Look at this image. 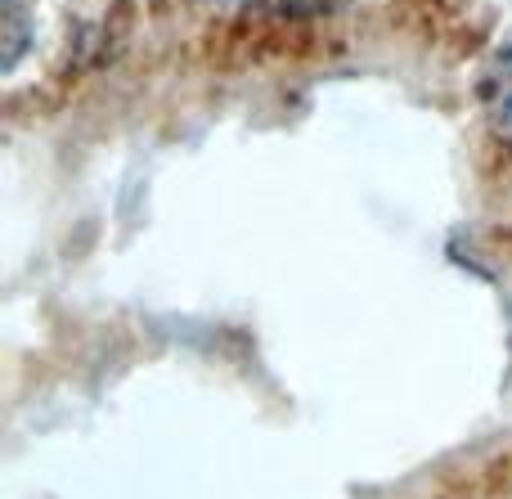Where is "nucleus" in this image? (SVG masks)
I'll return each instance as SVG.
<instances>
[{"label":"nucleus","mask_w":512,"mask_h":499,"mask_svg":"<svg viewBox=\"0 0 512 499\" xmlns=\"http://www.w3.org/2000/svg\"><path fill=\"white\" fill-rule=\"evenodd\" d=\"M481 108L490 117V131L512 144V50L495 54L481 72Z\"/></svg>","instance_id":"obj_1"},{"label":"nucleus","mask_w":512,"mask_h":499,"mask_svg":"<svg viewBox=\"0 0 512 499\" xmlns=\"http://www.w3.org/2000/svg\"><path fill=\"white\" fill-rule=\"evenodd\" d=\"M441 499H512V455L495 459L486 473H477L472 482H463L459 491H450Z\"/></svg>","instance_id":"obj_2"},{"label":"nucleus","mask_w":512,"mask_h":499,"mask_svg":"<svg viewBox=\"0 0 512 499\" xmlns=\"http://www.w3.org/2000/svg\"><path fill=\"white\" fill-rule=\"evenodd\" d=\"M225 5H248V9H279V14H315L337 0H225Z\"/></svg>","instance_id":"obj_3"}]
</instances>
